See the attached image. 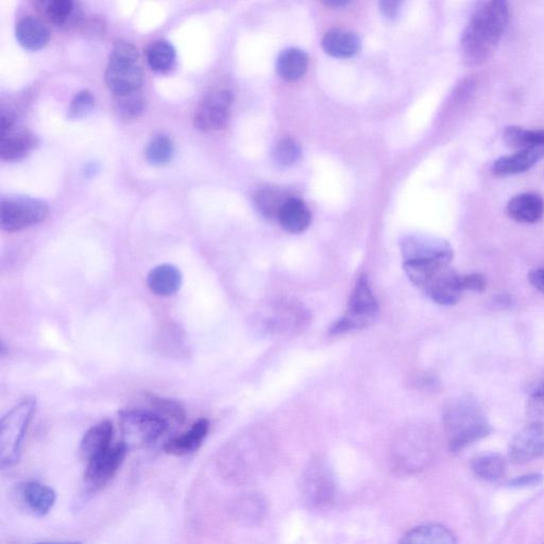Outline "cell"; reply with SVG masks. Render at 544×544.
I'll return each instance as SVG.
<instances>
[{
	"label": "cell",
	"mask_w": 544,
	"mask_h": 544,
	"mask_svg": "<svg viewBox=\"0 0 544 544\" xmlns=\"http://www.w3.org/2000/svg\"><path fill=\"white\" fill-rule=\"evenodd\" d=\"M47 203L30 197H13L3 200L2 229L6 232H17L39 225L47 218Z\"/></svg>",
	"instance_id": "10"
},
{
	"label": "cell",
	"mask_w": 544,
	"mask_h": 544,
	"mask_svg": "<svg viewBox=\"0 0 544 544\" xmlns=\"http://www.w3.org/2000/svg\"><path fill=\"white\" fill-rule=\"evenodd\" d=\"M37 145L36 136L26 130L16 131L14 124L2 126L0 157L4 161L21 160Z\"/></svg>",
	"instance_id": "18"
},
{
	"label": "cell",
	"mask_w": 544,
	"mask_h": 544,
	"mask_svg": "<svg viewBox=\"0 0 544 544\" xmlns=\"http://www.w3.org/2000/svg\"><path fill=\"white\" fill-rule=\"evenodd\" d=\"M544 478L540 473H527L509 482L513 488H531L542 484Z\"/></svg>",
	"instance_id": "41"
},
{
	"label": "cell",
	"mask_w": 544,
	"mask_h": 544,
	"mask_svg": "<svg viewBox=\"0 0 544 544\" xmlns=\"http://www.w3.org/2000/svg\"><path fill=\"white\" fill-rule=\"evenodd\" d=\"M210 430L207 419H200L192 425V428L182 435L169 439L164 445L167 454L176 456L189 455L196 452L203 441L206 440Z\"/></svg>",
	"instance_id": "21"
},
{
	"label": "cell",
	"mask_w": 544,
	"mask_h": 544,
	"mask_svg": "<svg viewBox=\"0 0 544 544\" xmlns=\"http://www.w3.org/2000/svg\"><path fill=\"white\" fill-rule=\"evenodd\" d=\"M43 12L49 22L64 26L76 20V5L71 0H50L43 4Z\"/></svg>",
	"instance_id": "33"
},
{
	"label": "cell",
	"mask_w": 544,
	"mask_h": 544,
	"mask_svg": "<svg viewBox=\"0 0 544 544\" xmlns=\"http://www.w3.org/2000/svg\"><path fill=\"white\" fill-rule=\"evenodd\" d=\"M16 39L27 50H40L50 40L47 26L37 17L25 16L16 26Z\"/></svg>",
	"instance_id": "26"
},
{
	"label": "cell",
	"mask_w": 544,
	"mask_h": 544,
	"mask_svg": "<svg viewBox=\"0 0 544 544\" xmlns=\"http://www.w3.org/2000/svg\"><path fill=\"white\" fill-rule=\"evenodd\" d=\"M381 10L389 19H394L400 11L401 3L398 2H383L380 4Z\"/></svg>",
	"instance_id": "43"
},
{
	"label": "cell",
	"mask_w": 544,
	"mask_h": 544,
	"mask_svg": "<svg viewBox=\"0 0 544 544\" xmlns=\"http://www.w3.org/2000/svg\"><path fill=\"white\" fill-rule=\"evenodd\" d=\"M300 495L304 505L312 510L330 507L337 495L335 474L325 459L316 458L301 476Z\"/></svg>",
	"instance_id": "9"
},
{
	"label": "cell",
	"mask_w": 544,
	"mask_h": 544,
	"mask_svg": "<svg viewBox=\"0 0 544 544\" xmlns=\"http://www.w3.org/2000/svg\"><path fill=\"white\" fill-rule=\"evenodd\" d=\"M399 544H458V540L449 527L438 523H428L416 526L407 532Z\"/></svg>",
	"instance_id": "24"
},
{
	"label": "cell",
	"mask_w": 544,
	"mask_h": 544,
	"mask_svg": "<svg viewBox=\"0 0 544 544\" xmlns=\"http://www.w3.org/2000/svg\"><path fill=\"white\" fill-rule=\"evenodd\" d=\"M231 512L237 522L244 525H257L267 516V501L260 493L249 492L234 501Z\"/></svg>",
	"instance_id": "22"
},
{
	"label": "cell",
	"mask_w": 544,
	"mask_h": 544,
	"mask_svg": "<svg viewBox=\"0 0 544 544\" xmlns=\"http://www.w3.org/2000/svg\"><path fill=\"white\" fill-rule=\"evenodd\" d=\"M529 281L537 291L544 294V266L532 270L529 275Z\"/></svg>",
	"instance_id": "42"
},
{
	"label": "cell",
	"mask_w": 544,
	"mask_h": 544,
	"mask_svg": "<svg viewBox=\"0 0 544 544\" xmlns=\"http://www.w3.org/2000/svg\"><path fill=\"white\" fill-rule=\"evenodd\" d=\"M22 503L33 516L44 517L53 509L57 495L53 488L36 481L24 482L17 488Z\"/></svg>",
	"instance_id": "16"
},
{
	"label": "cell",
	"mask_w": 544,
	"mask_h": 544,
	"mask_svg": "<svg viewBox=\"0 0 544 544\" xmlns=\"http://www.w3.org/2000/svg\"><path fill=\"white\" fill-rule=\"evenodd\" d=\"M401 251L404 263H447L451 264L453 249L441 238L413 234L403 238Z\"/></svg>",
	"instance_id": "12"
},
{
	"label": "cell",
	"mask_w": 544,
	"mask_h": 544,
	"mask_svg": "<svg viewBox=\"0 0 544 544\" xmlns=\"http://www.w3.org/2000/svg\"><path fill=\"white\" fill-rule=\"evenodd\" d=\"M118 420L128 450L155 445L169 427V422L155 411L126 410L118 413Z\"/></svg>",
	"instance_id": "7"
},
{
	"label": "cell",
	"mask_w": 544,
	"mask_h": 544,
	"mask_svg": "<svg viewBox=\"0 0 544 544\" xmlns=\"http://www.w3.org/2000/svg\"><path fill=\"white\" fill-rule=\"evenodd\" d=\"M37 544H82L79 541H66V542H44V543H37Z\"/></svg>",
	"instance_id": "44"
},
{
	"label": "cell",
	"mask_w": 544,
	"mask_h": 544,
	"mask_svg": "<svg viewBox=\"0 0 544 544\" xmlns=\"http://www.w3.org/2000/svg\"><path fill=\"white\" fill-rule=\"evenodd\" d=\"M444 429L453 454L461 453L492 432L482 406L470 396L453 399L446 405Z\"/></svg>",
	"instance_id": "2"
},
{
	"label": "cell",
	"mask_w": 544,
	"mask_h": 544,
	"mask_svg": "<svg viewBox=\"0 0 544 544\" xmlns=\"http://www.w3.org/2000/svg\"><path fill=\"white\" fill-rule=\"evenodd\" d=\"M176 61V50L167 41L152 43L147 49V62L152 71L163 73L169 71Z\"/></svg>",
	"instance_id": "32"
},
{
	"label": "cell",
	"mask_w": 544,
	"mask_h": 544,
	"mask_svg": "<svg viewBox=\"0 0 544 544\" xmlns=\"http://www.w3.org/2000/svg\"><path fill=\"white\" fill-rule=\"evenodd\" d=\"M113 434V424L109 420L97 423L85 433L80 445V453L85 461L89 462L95 456L110 449Z\"/></svg>",
	"instance_id": "23"
},
{
	"label": "cell",
	"mask_w": 544,
	"mask_h": 544,
	"mask_svg": "<svg viewBox=\"0 0 544 544\" xmlns=\"http://www.w3.org/2000/svg\"><path fill=\"white\" fill-rule=\"evenodd\" d=\"M309 67V57L303 50L289 48L280 54L277 60L279 75L288 82H295L302 78Z\"/></svg>",
	"instance_id": "28"
},
{
	"label": "cell",
	"mask_w": 544,
	"mask_h": 544,
	"mask_svg": "<svg viewBox=\"0 0 544 544\" xmlns=\"http://www.w3.org/2000/svg\"><path fill=\"white\" fill-rule=\"evenodd\" d=\"M502 138L508 147L519 151L544 147V130L509 126L504 130Z\"/></svg>",
	"instance_id": "30"
},
{
	"label": "cell",
	"mask_w": 544,
	"mask_h": 544,
	"mask_svg": "<svg viewBox=\"0 0 544 544\" xmlns=\"http://www.w3.org/2000/svg\"><path fill=\"white\" fill-rule=\"evenodd\" d=\"M105 80L115 96L140 92L144 74L139 65L138 49L128 42H117L110 56Z\"/></svg>",
	"instance_id": "6"
},
{
	"label": "cell",
	"mask_w": 544,
	"mask_h": 544,
	"mask_svg": "<svg viewBox=\"0 0 544 544\" xmlns=\"http://www.w3.org/2000/svg\"><path fill=\"white\" fill-rule=\"evenodd\" d=\"M510 462L521 465L544 457V422L527 425L510 441Z\"/></svg>",
	"instance_id": "14"
},
{
	"label": "cell",
	"mask_w": 544,
	"mask_h": 544,
	"mask_svg": "<svg viewBox=\"0 0 544 544\" xmlns=\"http://www.w3.org/2000/svg\"><path fill=\"white\" fill-rule=\"evenodd\" d=\"M526 414L531 423L544 422V378L531 386Z\"/></svg>",
	"instance_id": "38"
},
{
	"label": "cell",
	"mask_w": 544,
	"mask_h": 544,
	"mask_svg": "<svg viewBox=\"0 0 544 544\" xmlns=\"http://www.w3.org/2000/svg\"><path fill=\"white\" fill-rule=\"evenodd\" d=\"M36 398L29 397L16 404L0 422V465L11 468L20 461L23 442L37 411Z\"/></svg>",
	"instance_id": "5"
},
{
	"label": "cell",
	"mask_w": 544,
	"mask_h": 544,
	"mask_svg": "<svg viewBox=\"0 0 544 544\" xmlns=\"http://www.w3.org/2000/svg\"><path fill=\"white\" fill-rule=\"evenodd\" d=\"M507 463L499 453H484L473 458L471 470L476 478L484 482H496L506 473Z\"/></svg>",
	"instance_id": "29"
},
{
	"label": "cell",
	"mask_w": 544,
	"mask_h": 544,
	"mask_svg": "<svg viewBox=\"0 0 544 544\" xmlns=\"http://www.w3.org/2000/svg\"><path fill=\"white\" fill-rule=\"evenodd\" d=\"M465 292L483 293L487 287V279L482 274L463 275Z\"/></svg>",
	"instance_id": "40"
},
{
	"label": "cell",
	"mask_w": 544,
	"mask_h": 544,
	"mask_svg": "<svg viewBox=\"0 0 544 544\" xmlns=\"http://www.w3.org/2000/svg\"><path fill=\"white\" fill-rule=\"evenodd\" d=\"M379 311V303L372 293L369 280L363 275L353 288L346 313L334 323L330 334L340 335L367 328L377 320Z\"/></svg>",
	"instance_id": "8"
},
{
	"label": "cell",
	"mask_w": 544,
	"mask_h": 544,
	"mask_svg": "<svg viewBox=\"0 0 544 544\" xmlns=\"http://www.w3.org/2000/svg\"><path fill=\"white\" fill-rule=\"evenodd\" d=\"M180 269L173 264H161L152 268L147 277V285L152 294L159 297H172L182 286Z\"/></svg>",
	"instance_id": "20"
},
{
	"label": "cell",
	"mask_w": 544,
	"mask_h": 544,
	"mask_svg": "<svg viewBox=\"0 0 544 544\" xmlns=\"http://www.w3.org/2000/svg\"><path fill=\"white\" fill-rule=\"evenodd\" d=\"M510 20L505 0L482 2L472 12L463 32L461 51L469 66L486 63L499 46Z\"/></svg>",
	"instance_id": "1"
},
{
	"label": "cell",
	"mask_w": 544,
	"mask_h": 544,
	"mask_svg": "<svg viewBox=\"0 0 544 544\" xmlns=\"http://www.w3.org/2000/svg\"><path fill=\"white\" fill-rule=\"evenodd\" d=\"M292 197L293 195L288 194L286 191L275 189V187H267V189H262L254 195V202L263 215L278 217L284 204Z\"/></svg>",
	"instance_id": "31"
},
{
	"label": "cell",
	"mask_w": 544,
	"mask_h": 544,
	"mask_svg": "<svg viewBox=\"0 0 544 544\" xmlns=\"http://www.w3.org/2000/svg\"><path fill=\"white\" fill-rule=\"evenodd\" d=\"M403 267L412 283L440 305L458 303L465 292L463 275H459L450 264L404 263Z\"/></svg>",
	"instance_id": "3"
},
{
	"label": "cell",
	"mask_w": 544,
	"mask_h": 544,
	"mask_svg": "<svg viewBox=\"0 0 544 544\" xmlns=\"http://www.w3.org/2000/svg\"><path fill=\"white\" fill-rule=\"evenodd\" d=\"M506 212L519 224H536L544 215V199L532 192L518 194L508 201Z\"/></svg>",
	"instance_id": "17"
},
{
	"label": "cell",
	"mask_w": 544,
	"mask_h": 544,
	"mask_svg": "<svg viewBox=\"0 0 544 544\" xmlns=\"http://www.w3.org/2000/svg\"><path fill=\"white\" fill-rule=\"evenodd\" d=\"M435 442L427 430L418 427L403 430L390 451V464L401 475L416 474L431 465Z\"/></svg>",
	"instance_id": "4"
},
{
	"label": "cell",
	"mask_w": 544,
	"mask_h": 544,
	"mask_svg": "<svg viewBox=\"0 0 544 544\" xmlns=\"http://www.w3.org/2000/svg\"><path fill=\"white\" fill-rule=\"evenodd\" d=\"M175 148L167 135H157L146 148V159L151 165L163 166L172 161Z\"/></svg>",
	"instance_id": "34"
},
{
	"label": "cell",
	"mask_w": 544,
	"mask_h": 544,
	"mask_svg": "<svg viewBox=\"0 0 544 544\" xmlns=\"http://www.w3.org/2000/svg\"><path fill=\"white\" fill-rule=\"evenodd\" d=\"M95 107V98L89 91L78 93L72 100L70 107L71 118H81L90 114Z\"/></svg>",
	"instance_id": "39"
},
{
	"label": "cell",
	"mask_w": 544,
	"mask_h": 544,
	"mask_svg": "<svg viewBox=\"0 0 544 544\" xmlns=\"http://www.w3.org/2000/svg\"><path fill=\"white\" fill-rule=\"evenodd\" d=\"M233 100L229 90H217L204 97L195 113V127L203 132L223 129L229 122Z\"/></svg>",
	"instance_id": "13"
},
{
	"label": "cell",
	"mask_w": 544,
	"mask_h": 544,
	"mask_svg": "<svg viewBox=\"0 0 544 544\" xmlns=\"http://www.w3.org/2000/svg\"><path fill=\"white\" fill-rule=\"evenodd\" d=\"M326 53L339 59L354 57L361 49V40L352 31L332 29L322 40Z\"/></svg>",
	"instance_id": "25"
},
{
	"label": "cell",
	"mask_w": 544,
	"mask_h": 544,
	"mask_svg": "<svg viewBox=\"0 0 544 544\" xmlns=\"http://www.w3.org/2000/svg\"><path fill=\"white\" fill-rule=\"evenodd\" d=\"M128 448L121 442L100 453L88 462L84 472V495L90 497L93 493L104 488L122 467Z\"/></svg>",
	"instance_id": "11"
},
{
	"label": "cell",
	"mask_w": 544,
	"mask_h": 544,
	"mask_svg": "<svg viewBox=\"0 0 544 544\" xmlns=\"http://www.w3.org/2000/svg\"><path fill=\"white\" fill-rule=\"evenodd\" d=\"M146 109V100L140 92L116 96L115 111L123 119L138 118Z\"/></svg>",
	"instance_id": "35"
},
{
	"label": "cell",
	"mask_w": 544,
	"mask_h": 544,
	"mask_svg": "<svg viewBox=\"0 0 544 544\" xmlns=\"http://www.w3.org/2000/svg\"><path fill=\"white\" fill-rule=\"evenodd\" d=\"M278 219L284 230L289 233L299 234L310 227L312 214L301 199L293 196L284 204Z\"/></svg>",
	"instance_id": "27"
},
{
	"label": "cell",
	"mask_w": 544,
	"mask_h": 544,
	"mask_svg": "<svg viewBox=\"0 0 544 544\" xmlns=\"http://www.w3.org/2000/svg\"><path fill=\"white\" fill-rule=\"evenodd\" d=\"M542 149L521 150L493 162L491 172L497 177H512L529 172L543 157Z\"/></svg>",
	"instance_id": "19"
},
{
	"label": "cell",
	"mask_w": 544,
	"mask_h": 544,
	"mask_svg": "<svg viewBox=\"0 0 544 544\" xmlns=\"http://www.w3.org/2000/svg\"><path fill=\"white\" fill-rule=\"evenodd\" d=\"M302 155L300 145L293 139L281 140L272 153L274 161L281 167H289L296 164Z\"/></svg>",
	"instance_id": "37"
},
{
	"label": "cell",
	"mask_w": 544,
	"mask_h": 544,
	"mask_svg": "<svg viewBox=\"0 0 544 544\" xmlns=\"http://www.w3.org/2000/svg\"><path fill=\"white\" fill-rule=\"evenodd\" d=\"M308 319V311L303 305L285 300L272 306L270 314L264 317V329L274 333L286 332L302 327Z\"/></svg>",
	"instance_id": "15"
},
{
	"label": "cell",
	"mask_w": 544,
	"mask_h": 544,
	"mask_svg": "<svg viewBox=\"0 0 544 544\" xmlns=\"http://www.w3.org/2000/svg\"><path fill=\"white\" fill-rule=\"evenodd\" d=\"M148 400L149 403L155 407V412L165 418L168 422L169 420L178 424L184 422L185 411L178 402L157 395H149Z\"/></svg>",
	"instance_id": "36"
}]
</instances>
